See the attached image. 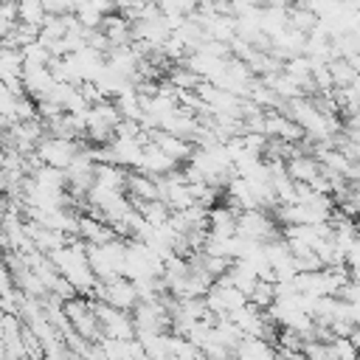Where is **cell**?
Returning a JSON list of instances; mask_svg holds the SVG:
<instances>
[{
    "label": "cell",
    "instance_id": "obj_1",
    "mask_svg": "<svg viewBox=\"0 0 360 360\" xmlns=\"http://www.w3.org/2000/svg\"><path fill=\"white\" fill-rule=\"evenodd\" d=\"M96 301H107L110 307H115V309H121V312H135V307L141 304V295H138V287H135V281H129V278H115V281H110V284H96Z\"/></svg>",
    "mask_w": 360,
    "mask_h": 360
},
{
    "label": "cell",
    "instance_id": "obj_2",
    "mask_svg": "<svg viewBox=\"0 0 360 360\" xmlns=\"http://www.w3.org/2000/svg\"><path fill=\"white\" fill-rule=\"evenodd\" d=\"M174 169H180V163H174L158 143H146L143 146V160H141V169L138 172H143L149 177H166Z\"/></svg>",
    "mask_w": 360,
    "mask_h": 360
},
{
    "label": "cell",
    "instance_id": "obj_3",
    "mask_svg": "<svg viewBox=\"0 0 360 360\" xmlns=\"http://www.w3.org/2000/svg\"><path fill=\"white\" fill-rule=\"evenodd\" d=\"M127 191H129V200L160 202V183H158V177H149L143 172H129Z\"/></svg>",
    "mask_w": 360,
    "mask_h": 360
},
{
    "label": "cell",
    "instance_id": "obj_4",
    "mask_svg": "<svg viewBox=\"0 0 360 360\" xmlns=\"http://www.w3.org/2000/svg\"><path fill=\"white\" fill-rule=\"evenodd\" d=\"M287 172L295 183H315L323 174V166L315 155H298V158L287 160Z\"/></svg>",
    "mask_w": 360,
    "mask_h": 360
},
{
    "label": "cell",
    "instance_id": "obj_5",
    "mask_svg": "<svg viewBox=\"0 0 360 360\" xmlns=\"http://www.w3.org/2000/svg\"><path fill=\"white\" fill-rule=\"evenodd\" d=\"M329 73H332V82H335L338 90L352 87L354 79H357V73L352 70V65H349L346 59H335V62H329Z\"/></svg>",
    "mask_w": 360,
    "mask_h": 360
},
{
    "label": "cell",
    "instance_id": "obj_6",
    "mask_svg": "<svg viewBox=\"0 0 360 360\" xmlns=\"http://www.w3.org/2000/svg\"><path fill=\"white\" fill-rule=\"evenodd\" d=\"M250 304L262 312H267L273 304H276V284L273 281H259L256 290L250 292Z\"/></svg>",
    "mask_w": 360,
    "mask_h": 360
},
{
    "label": "cell",
    "instance_id": "obj_7",
    "mask_svg": "<svg viewBox=\"0 0 360 360\" xmlns=\"http://www.w3.org/2000/svg\"><path fill=\"white\" fill-rule=\"evenodd\" d=\"M329 357L332 360H360V352L352 343V338H335L329 343Z\"/></svg>",
    "mask_w": 360,
    "mask_h": 360
},
{
    "label": "cell",
    "instance_id": "obj_8",
    "mask_svg": "<svg viewBox=\"0 0 360 360\" xmlns=\"http://www.w3.org/2000/svg\"><path fill=\"white\" fill-rule=\"evenodd\" d=\"M354 202L360 205V186H354Z\"/></svg>",
    "mask_w": 360,
    "mask_h": 360
}]
</instances>
